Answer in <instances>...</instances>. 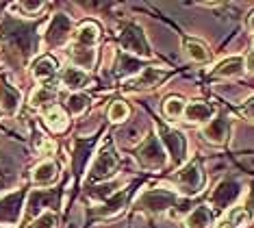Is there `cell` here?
Here are the masks:
<instances>
[{
	"label": "cell",
	"mask_w": 254,
	"mask_h": 228,
	"mask_svg": "<svg viewBox=\"0 0 254 228\" xmlns=\"http://www.w3.org/2000/svg\"><path fill=\"white\" fill-rule=\"evenodd\" d=\"M55 194L53 191H46V189H39V191H33L31 196H28V204H26V218H33L37 211L42 215L44 211H48L46 207H50V204L55 202Z\"/></svg>",
	"instance_id": "21"
},
{
	"label": "cell",
	"mask_w": 254,
	"mask_h": 228,
	"mask_svg": "<svg viewBox=\"0 0 254 228\" xmlns=\"http://www.w3.org/2000/svg\"><path fill=\"white\" fill-rule=\"evenodd\" d=\"M128 115H130V109H128V104L122 100H115L111 107H109V120H111L113 124H122V122L128 120Z\"/></svg>",
	"instance_id": "30"
},
{
	"label": "cell",
	"mask_w": 254,
	"mask_h": 228,
	"mask_svg": "<svg viewBox=\"0 0 254 228\" xmlns=\"http://www.w3.org/2000/svg\"><path fill=\"white\" fill-rule=\"evenodd\" d=\"M246 70H248V72H252V74H254V55H250V57L246 59Z\"/></svg>",
	"instance_id": "33"
},
{
	"label": "cell",
	"mask_w": 254,
	"mask_h": 228,
	"mask_svg": "<svg viewBox=\"0 0 254 228\" xmlns=\"http://www.w3.org/2000/svg\"><path fill=\"white\" fill-rule=\"evenodd\" d=\"M59 80H61V85L65 87V89H70L72 93H76V91H80L85 85L89 83V74L83 72V70H78V68H74V66H67V68L61 70Z\"/></svg>",
	"instance_id": "16"
},
{
	"label": "cell",
	"mask_w": 254,
	"mask_h": 228,
	"mask_svg": "<svg viewBox=\"0 0 254 228\" xmlns=\"http://www.w3.org/2000/svg\"><path fill=\"white\" fill-rule=\"evenodd\" d=\"M22 104V91L7 78H0V109L7 115H15Z\"/></svg>",
	"instance_id": "12"
},
{
	"label": "cell",
	"mask_w": 254,
	"mask_h": 228,
	"mask_svg": "<svg viewBox=\"0 0 254 228\" xmlns=\"http://www.w3.org/2000/svg\"><path fill=\"white\" fill-rule=\"evenodd\" d=\"M239 194H241L239 183H235V180H222V183L213 189L211 202H213V207H217V209H228L237 202Z\"/></svg>",
	"instance_id": "11"
},
{
	"label": "cell",
	"mask_w": 254,
	"mask_h": 228,
	"mask_svg": "<svg viewBox=\"0 0 254 228\" xmlns=\"http://www.w3.org/2000/svg\"><path fill=\"white\" fill-rule=\"evenodd\" d=\"M55 102H57V89L55 87H46V85H39L37 89H33L31 100H28V104L33 109H39V111L55 107Z\"/></svg>",
	"instance_id": "22"
},
{
	"label": "cell",
	"mask_w": 254,
	"mask_h": 228,
	"mask_svg": "<svg viewBox=\"0 0 254 228\" xmlns=\"http://www.w3.org/2000/svg\"><path fill=\"white\" fill-rule=\"evenodd\" d=\"M126 198H128V191L126 189L118 191V194H113L100 209H98V213H100L102 218H113V215H118L126 207Z\"/></svg>",
	"instance_id": "24"
},
{
	"label": "cell",
	"mask_w": 254,
	"mask_h": 228,
	"mask_svg": "<svg viewBox=\"0 0 254 228\" xmlns=\"http://www.w3.org/2000/svg\"><path fill=\"white\" fill-rule=\"evenodd\" d=\"M213 224V211L204 204H198L189 211L187 220H185V226L187 228H211Z\"/></svg>",
	"instance_id": "23"
},
{
	"label": "cell",
	"mask_w": 254,
	"mask_h": 228,
	"mask_svg": "<svg viewBox=\"0 0 254 228\" xmlns=\"http://www.w3.org/2000/svg\"><path fill=\"white\" fill-rule=\"evenodd\" d=\"M91 107V98L85 96V93H70V98H67V111H70L72 115H76V118H80V115L87 113V109Z\"/></svg>",
	"instance_id": "27"
},
{
	"label": "cell",
	"mask_w": 254,
	"mask_h": 228,
	"mask_svg": "<svg viewBox=\"0 0 254 228\" xmlns=\"http://www.w3.org/2000/svg\"><path fill=\"white\" fill-rule=\"evenodd\" d=\"M118 167H120L118 154H115L111 148L100 150V154H98V156H96V161L91 163L89 180H91V183H102V180H109L111 176H115Z\"/></svg>",
	"instance_id": "6"
},
{
	"label": "cell",
	"mask_w": 254,
	"mask_h": 228,
	"mask_svg": "<svg viewBox=\"0 0 254 228\" xmlns=\"http://www.w3.org/2000/svg\"><path fill=\"white\" fill-rule=\"evenodd\" d=\"M67 57H70L72 66L83 70V72H89V70L96 68V61H98V55H96V48H85V46H78V44H72L67 48Z\"/></svg>",
	"instance_id": "13"
},
{
	"label": "cell",
	"mask_w": 254,
	"mask_h": 228,
	"mask_svg": "<svg viewBox=\"0 0 254 228\" xmlns=\"http://www.w3.org/2000/svg\"><path fill=\"white\" fill-rule=\"evenodd\" d=\"M185 118L191 124H209L215 118V109L209 102H189L185 107Z\"/></svg>",
	"instance_id": "19"
},
{
	"label": "cell",
	"mask_w": 254,
	"mask_h": 228,
	"mask_svg": "<svg viewBox=\"0 0 254 228\" xmlns=\"http://www.w3.org/2000/svg\"><path fill=\"white\" fill-rule=\"evenodd\" d=\"M44 124L48 126L53 133L59 135V133H65L67 128H70V115L63 111V107L55 104V107L44 111Z\"/></svg>",
	"instance_id": "18"
},
{
	"label": "cell",
	"mask_w": 254,
	"mask_h": 228,
	"mask_svg": "<svg viewBox=\"0 0 254 228\" xmlns=\"http://www.w3.org/2000/svg\"><path fill=\"white\" fill-rule=\"evenodd\" d=\"M246 72V59L244 57H228V59L219 61L215 68L211 70V76H219V78H237Z\"/></svg>",
	"instance_id": "15"
},
{
	"label": "cell",
	"mask_w": 254,
	"mask_h": 228,
	"mask_svg": "<svg viewBox=\"0 0 254 228\" xmlns=\"http://www.w3.org/2000/svg\"><path fill=\"white\" fill-rule=\"evenodd\" d=\"M137 161L143 169H150V172H157V169H163L167 163V154L163 150V144L157 135L146 137V142L139 146L137 150Z\"/></svg>",
	"instance_id": "1"
},
{
	"label": "cell",
	"mask_w": 254,
	"mask_h": 228,
	"mask_svg": "<svg viewBox=\"0 0 254 228\" xmlns=\"http://www.w3.org/2000/svg\"><path fill=\"white\" fill-rule=\"evenodd\" d=\"M44 9H46L44 2H28V0H22V2H15L9 7V11H20V15L24 17H37Z\"/></svg>",
	"instance_id": "29"
},
{
	"label": "cell",
	"mask_w": 254,
	"mask_h": 228,
	"mask_svg": "<svg viewBox=\"0 0 254 228\" xmlns=\"http://www.w3.org/2000/svg\"><path fill=\"white\" fill-rule=\"evenodd\" d=\"M120 44H122V48L132 57H139V59H150V57H152V50H150L146 33H143L137 24H128L124 28L122 37H120Z\"/></svg>",
	"instance_id": "4"
},
{
	"label": "cell",
	"mask_w": 254,
	"mask_h": 228,
	"mask_svg": "<svg viewBox=\"0 0 254 228\" xmlns=\"http://www.w3.org/2000/svg\"><path fill=\"white\" fill-rule=\"evenodd\" d=\"M178 202V196L174 191H167V189H150V191H143L137 200V207L139 209H146L150 213H163V211H170L172 207H176Z\"/></svg>",
	"instance_id": "5"
},
{
	"label": "cell",
	"mask_w": 254,
	"mask_h": 228,
	"mask_svg": "<svg viewBox=\"0 0 254 228\" xmlns=\"http://www.w3.org/2000/svg\"><path fill=\"white\" fill-rule=\"evenodd\" d=\"M241 111H244V115H246L248 120H254V96H250V98H248V100L244 102Z\"/></svg>",
	"instance_id": "32"
},
{
	"label": "cell",
	"mask_w": 254,
	"mask_h": 228,
	"mask_svg": "<svg viewBox=\"0 0 254 228\" xmlns=\"http://www.w3.org/2000/svg\"><path fill=\"white\" fill-rule=\"evenodd\" d=\"M248 28H250V31L254 33V11L250 13V17H248Z\"/></svg>",
	"instance_id": "34"
},
{
	"label": "cell",
	"mask_w": 254,
	"mask_h": 228,
	"mask_svg": "<svg viewBox=\"0 0 254 228\" xmlns=\"http://www.w3.org/2000/svg\"><path fill=\"white\" fill-rule=\"evenodd\" d=\"M252 50H254V44H252Z\"/></svg>",
	"instance_id": "35"
},
{
	"label": "cell",
	"mask_w": 254,
	"mask_h": 228,
	"mask_svg": "<svg viewBox=\"0 0 254 228\" xmlns=\"http://www.w3.org/2000/svg\"><path fill=\"white\" fill-rule=\"evenodd\" d=\"M74 35V22L70 20V15L65 13H55L50 24L46 26L44 39L50 48H61L70 42V37Z\"/></svg>",
	"instance_id": "3"
},
{
	"label": "cell",
	"mask_w": 254,
	"mask_h": 228,
	"mask_svg": "<svg viewBox=\"0 0 254 228\" xmlns=\"http://www.w3.org/2000/svg\"><path fill=\"white\" fill-rule=\"evenodd\" d=\"M167 76V70L165 68H152V66H148V68H141L139 70V74L135 76V78L130 80V85L135 87V89H154L161 80H163Z\"/></svg>",
	"instance_id": "14"
},
{
	"label": "cell",
	"mask_w": 254,
	"mask_h": 228,
	"mask_svg": "<svg viewBox=\"0 0 254 228\" xmlns=\"http://www.w3.org/2000/svg\"><path fill=\"white\" fill-rule=\"evenodd\" d=\"M31 180H33V185L42 187V189L57 185V180H59V163L53 161V159H46L42 163H37V165L33 167Z\"/></svg>",
	"instance_id": "10"
},
{
	"label": "cell",
	"mask_w": 254,
	"mask_h": 228,
	"mask_svg": "<svg viewBox=\"0 0 254 228\" xmlns=\"http://www.w3.org/2000/svg\"><path fill=\"white\" fill-rule=\"evenodd\" d=\"M159 137H161V144L170 152L172 163H174V165H183L185 159H187V137H185L181 131L165 128V126L159 128Z\"/></svg>",
	"instance_id": "7"
},
{
	"label": "cell",
	"mask_w": 254,
	"mask_h": 228,
	"mask_svg": "<svg viewBox=\"0 0 254 228\" xmlns=\"http://www.w3.org/2000/svg\"><path fill=\"white\" fill-rule=\"evenodd\" d=\"M28 228H57V213L55 211H44L33 220V224Z\"/></svg>",
	"instance_id": "31"
},
{
	"label": "cell",
	"mask_w": 254,
	"mask_h": 228,
	"mask_svg": "<svg viewBox=\"0 0 254 228\" xmlns=\"http://www.w3.org/2000/svg\"><path fill=\"white\" fill-rule=\"evenodd\" d=\"M228 128H230L228 120L219 115V118H213L209 124H204V131H202V135H204L206 142H211V144L219 146V144L226 142V137H228Z\"/></svg>",
	"instance_id": "20"
},
{
	"label": "cell",
	"mask_w": 254,
	"mask_h": 228,
	"mask_svg": "<svg viewBox=\"0 0 254 228\" xmlns=\"http://www.w3.org/2000/svg\"><path fill=\"white\" fill-rule=\"evenodd\" d=\"M176 185L183 196H195L204 189V169H202L200 161H189L181 172L176 174Z\"/></svg>",
	"instance_id": "2"
},
{
	"label": "cell",
	"mask_w": 254,
	"mask_h": 228,
	"mask_svg": "<svg viewBox=\"0 0 254 228\" xmlns=\"http://www.w3.org/2000/svg\"><path fill=\"white\" fill-rule=\"evenodd\" d=\"M250 211L244 207H235V209H230V211L226 213V218H224V222L219 224V228H241V226H246L248 222H250Z\"/></svg>",
	"instance_id": "26"
},
{
	"label": "cell",
	"mask_w": 254,
	"mask_h": 228,
	"mask_svg": "<svg viewBox=\"0 0 254 228\" xmlns=\"http://www.w3.org/2000/svg\"><path fill=\"white\" fill-rule=\"evenodd\" d=\"M183 48L189 55V59L195 61V63H209L211 61V50L206 48L202 42H195V39H185Z\"/></svg>",
	"instance_id": "25"
},
{
	"label": "cell",
	"mask_w": 254,
	"mask_h": 228,
	"mask_svg": "<svg viewBox=\"0 0 254 228\" xmlns=\"http://www.w3.org/2000/svg\"><path fill=\"white\" fill-rule=\"evenodd\" d=\"M185 107H187V104H185L183 98L172 96L163 102V113H165V118H170V120H178L185 115Z\"/></svg>",
	"instance_id": "28"
},
{
	"label": "cell",
	"mask_w": 254,
	"mask_h": 228,
	"mask_svg": "<svg viewBox=\"0 0 254 228\" xmlns=\"http://www.w3.org/2000/svg\"><path fill=\"white\" fill-rule=\"evenodd\" d=\"M0 228H4V226H0Z\"/></svg>",
	"instance_id": "36"
},
{
	"label": "cell",
	"mask_w": 254,
	"mask_h": 228,
	"mask_svg": "<svg viewBox=\"0 0 254 228\" xmlns=\"http://www.w3.org/2000/svg\"><path fill=\"white\" fill-rule=\"evenodd\" d=\"M31 74H33V78H35L39 85L53 87V83L57 80V76H59V66H57V61L50 55H42L39 59L33 61Z\"/></svg>",
	"instance_id": "8"
},
{
	"label": "cell",
	"mask_w": 254,
	"mask_h": 228,
	"mask_svg": "<svg viewBox=\"0 0 254 228\" xmlns=\"http://www.w3.org/2000/svg\"><path fill=\"white\" fill-rule=\"evenodd\" d=\"M100 37H102L100 26H98L96 22L87 20L76 28V33H74V44L85 46V48H96L98 42H100Z\"/></svg>",
	"instance_id": "17"
},
{
	"label": "cell",
	"mask_w": 254,
	"mask_h": 228,
	"mask_svg": "<svg viewBox=\"0 0 254 228\" xmlns=\"http://www.w3.org/2000/svg\"><path fill=\"white\" fill-rule=\"evenodd\" d=\"M24 191H15L0 200V224H18L24 207Z\"/></svg>",
	"instance_id": "9"
}]
</instances>
